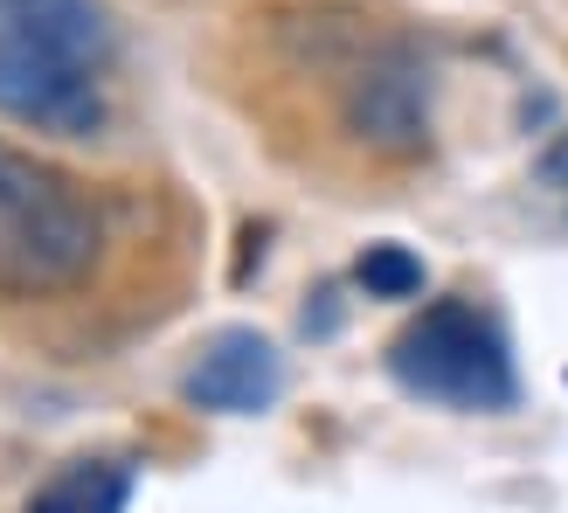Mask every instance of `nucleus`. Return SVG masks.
Instances as JSON below:
<instances>
[{
  "mask_svg": "<svg viewBox=\"0 0 568 513\" xmlns=\"http://www.w3.org/2000/svg\"><path fill=\"white\" fill-rule=\"evenodd\" d=\"M111 21L98 0H0V119L55 139H98Z\"/></svg>",
  "mask_w": 568,
  "mask_h": 513,
  "instance_id": "f257e3e1",
  "label": "nucleus"
},
{
  "mask_svg": "<svg viewBox=\"0 0 568 513\" xmlns=\"http://www.w3.org/2000/svg\"><path fill=\"white\" fill-rule=\"evenodd\" d=\"M104 256V215L77 174L0 139V292L55 299L77 292Z\"/></svg>",
  "mask_w": 568,
  "mask_h": 513,
  "instance_id": "f03ea898",
  "label": "nucleus"
},
{
  "mask_svg": "<svg viewBox=\"0 0 568 513\" xmlns=\"http://www.w3.org/2000/svg\"><path fill=\"white\" fill-rule=\"evenodd\" d=\"M388 375L423 403L444 410H471V416H499L514 410L520 375L506 354V333L478 312L471 299H437L388 340Z\"/></svg>",
  "mask_w": 568,
  "mask_h": 513,
  "instance_id": "7ed1b4c3",
  "label": "nucleus"
},
{
  "mask_svg": "<svg viewBox=\"0 0 568 513\" xmlns=\"http://www.w3.org/2000/svg\"><path fill=\"white\" fill-rule=\"evenodd\" d=\"M339 125L361 153H375L388 167L430 160L437 125H430V63L416 56V42L388 36L361 70L339 77Z\"/></svg>",
  "mask_w": 568,
  "mask_h": 513,
  "instance_id": "20e7f679",
  "label": "nucleus"
},
{
  "mask_svg": "<svg viewBox=\"0 0 568 513\" xmlns=\"http://www.w3.org/2000/svg\"><path fill=\"white\" fill-rule=\"evenodd\" d=\"M277 389H284V361L264 333H250V326H230V333H215L202 361L187 368V382L181 395L194 410H215V416H257L277 403Z\"/></svg>",
  "mask_w": 568,
  "mask_h": 513,
  "instance_id": "39448f33",
  "label": "nucleus"
},
{
  "mask_svg": "<svg viewBox=\"0 0 568 513\" xmlns=\"http://www.w3.org/2000/svg\"><path fill=\"white\" fill-rule=\"evenodd\" d=\"M271 42L292 70L312 77H347L367 56L388 42V28H375L367 8H347V0H312V8H284L271 14Z\"/></svg>",
  "mask_w": 568,
  "mask_h": 513,
  "instance_id": "423d86ee",
  "label": "nucleus"
},
{
  "mask_svg": "<svg viewBox=\"0 0 568 513\" xmlns=\"http://www.w3.org/2000/svg\"><path fill=\"white\" fill-rule=\"evenodd\" d=\"M132 500V465L119 459H70L63 472H49L21 513H125Z\"/></svg>",
  "mask_w": 568,
  "mask_h": 513,
  "instance_id": "0eeeda50",
  "label": "nucleus"
},
{
  "mask_svg": "<svg viewBox=\"0 0 568 513\" xmlns=\"http://www.w3.org/2000/svg\"><path fill=\"white\" fill-rule=\"evenodd\" d=\"M354 284L367 299H416L423 292V256L409 243H367L361 264H354Z\"/></svg>",
  "mask_w": 568,
  "mask_h": 513,
  "instance_id": "6e6552de",
  "label": "nucleus"
},
{
  "mask_svg": "<svg viewBox=\"0 0 568 513\" xmlns=\"http://www.w3.org/2000/svg\"><path fill=\"white\" fill-rule=\"evenodd\" d=\"M534 181H541V188H555V194H568V132L555 139V147H548L541 160H534Z\"/></svg>",
  "mask_w": 568,
  "mask_h": 513,
  "instance_id": "1a4fd4ad",
  "label": "nucleus"
}]
</instances>
